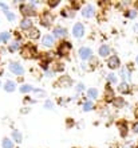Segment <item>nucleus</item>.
<instances>
[{"label":"nucleus","instance_id":"25","mask_svg":"<svg viewBox=\"0 0 138 148\" xmlns=\"http://www.w3.org/2000/svg\"><path fill=\"white\" fill-rule=\"evenodd\" d=\"M92 109V104L90 101H87V102H84V105H83V110H91Z\"/></svg>","mask_w":138,"mask_h":148},{"label":"nucleus","instance_id":"17","mask_svg":"<svg viewBox=\"0 0 138 148\" xmlns=\"http://www.w3.org/2000/svg\"><path fill=\"white\" fill-rule=\"evenodd\" d=\"M87 96L90 98H97L98 97V90L97 89H88L87 90Z\"/></svg>","mask_w":138,"mask_h":148},{"label":"nucleus","instance_id":"14","mask_svg":"<svg viewBox=\"0 0 138 148\" xmlns=\"http://www.w3.org/2000/svg\"><path fill=\"white\" fill-rule=\"evenodd\" d=\"M109 53H110V49H109V46H101V49H99L101 57H107Z\"/></svg>","mask_w":138,"mask_h":148},{"label":"nucleus","instance_id":"35","mask_svg":"<svg viewBox=\"0 0 138 148\" xmlns=\"http://www.w3.org/2000/svg\"><path fill=\"white\" fill-rule=\"evenodd\" d=\"M137 62H138V58H137Z\"/></svg>","mask_w":138,"mask_h":148},{"label":"nucleus","instance_id":"36","mask_svg":"<svg viewBox=\"0 0 138 148\" xmlns=\"http://www.w3.org/2000/svg\"><path fill=\"white\" fill-rule=\"evenodd\" d=\"M137 148H138V147H137Z\"/></svg>","mask_w":138,"mask_h":148},{"label":"nucleus","instance_id":"18","mask_svg":"<svg viewBox=\"0 0 138 148\" xmlns=\"http://www.w3.org/2000/svg\"><path fill=\"white\" fill-rule=\"evenodd\" d=\"M3 147L4 148H12L14 147V143H12V140H10V139H4L3 140Z\"/></svg>","mask_w":138,"mask_h":148},{"label":"nucleus","instance_id":"24","mask_svg":"<svg viewBox=\"0 0 138 148\" xmlns=\"http://www.w3.org/2000/svg\"><path fill=\"white\" fill-rule=\"evenodd\" d=\"M31 90H32V88H31L30 85H24V86L20 88V92H22V93H28V92H31Z\"/></svg>","mask_w":138,"mask_h":148},{"label":"nucleus","instance_id":"28","mask_svg":"<svg viewBox=\"0 0 138 148\" xmlns=\"http://www.w3.org/2000/svg\"><path fill=\"white\" fill-rule=\"evenodd\" d=\"M48 4H50L51 7H55V5H58V4H59V0H50V1H48Z\"/></svg>","mask_w":138,"mask_h":148},{"label":"nucleus","instance_id":"4","mask_svg":"<svg viewBox=\"0 0 138 148\" xmlns=\"http://www.w3.org/2000/svg\"><path fill=\"white\" fill-rule=\"evenodd\" d=\"M71 49V45H70L69 42H62L61 46H59V49H58V54L59 55H65L67 51Z\"/></svg>","mask_w":138,"mask_h":148},{"label":"nucleus","instance_id":"21","mask_svg":"<svg viewBox=\"0 0 138 148\" xmlns=\"http://www.w3.org/2000/svg\"><path fill=\"white\" fill-rule=\"evenodd\" d=\"M8 39H10V32H1V35H0V40H1V42H7Z\"/></svg>","mask_w":138,"mask_h":148},{"label":"nucleus","instance_id":"23","mask_svg":"<svg viewBox=\"0 0 138 148\" xmlns=\"http://www.w3.org/2000/svg\"><path fill=\"white\" fill-rule=\"evenodd\" d=\"M4 14L7 15V19L10 20V22H12V20L15 19V15H14L12 12H10V11H8V10H5V11H4Z\"/></svg>","mask_w":138,"mask_h":148},{"label":"nucleus","instance_id":"7","mask_svg":"<svg viewBox=\"0 0 138 148\" xmlns=\"http://www.w3.org/2000/svg\"><path fill=\"white\" fill-rule=\"evenodd\" d=\"M107 65H109V67L110 69H117V67L119 66V59H118V57H110L109 58V61H107Z\"/></svg>","mask_w":138,"mask_h":148},{"label":"nucleus","instance_id":"20","mask_svg":"<svg viewBox=\"0 0 138 148\" xmlns=\"http://www.w3.org/2000/svg\"><path fill=\"white\" fill-rule=\"evenodd\" d=\"M121 77H122L125 81H127V79L130 78V74H129V71H127L126 69H122V70H121Z\"/></svg>","mask_w":138,"mask_h":148},{"label":"nucleus","instance_id":"1","mask_svg":"<svg viewBox=\"0 0 138 148\" xmlns=\"http://www.w3.org/2000/svg\"><path fill=\"white\" fill-rule=\"evenodd\" d=\"M35 53H36V50H35V47L31 46V45L24 46L23 49H22V55H23L24 58H32L35 55Z\"/></svg>","mask_w":138,"mask_h":148},{"label":"nucleus","instance_id":"29","mask_svg":"<svg viewBox=\"0 0 138 148\" xmlns=\"http://www.w3.org/2000/svg\"><path fill=\"white\" fill-rule=\"evenodd\" d=\"M127 15H129V18H135V15H137V12H135V11H130L129 14H127Z\"/></svg>","mask_w":138,"mask_h":148},{"label":"nucleus","instance_id":"33","mask_svg":"<svg viewBox=\"0 0 138 148\" xmlns=\"http://www.w3.org/2000/svg\"><path fill=\"white\" fill-rule=\"evenodd\" d=\"M134 132H135V133H138V124H135V125H134Z\"/></svg>","mask_w":138,"mask_h":148},{"label":"nucleus","instance_id":"6","mask_svg":"<svg viewBox=\"0 0 138 148\" xmlns=\"http://www.w3.org/2000/svg\"><path fill=\"white\" fill-rule=\"evenodd\" d=\"M10 70L12 71V73H15V74H18V75H20V74H23V67L20 66L19 63H16V62H14V63H11L10 65Z\"/></svg>","mask_w":138,"mask_h":148},{"label":"nucleus","instance_id":"26","mask_svg":"<svg viewBox=\"0 0 138 148\" xmlns=\"http://www.w3.org/2000/svg\"><path fill=\"white\" fill-rule=\"evenodd\" d=\"M107 79L111 82V84H115V82H117V77H115L114 74H109V75H107Z\"/></svg>","mask_w":138,"mask_h":148},{"label":"nucleus","instance_id":"32","mask_svg":"<svg viewBox=\"0 0 138 148\" xmlns=\"http://www.w3.org/2000/svg\"><path fill=\"white\" fill-rule=\"evenodd\" d=\"M78 90H79V92H81V90H83V85H82V84H79V85H78Z\"/></svg>","mask_w":138,"mask_h":148},{"label":"nucleus","instance_id":"34","mask_svg":"<svg viewBox=\"0 0 138 148\" xmlns=\"http://www.w3.org/2000/svg\"><path fill=\"white\" fill-rule=\"evenodd\" d=\"M134 31L138 32V24H135V26H134Z\"/></svg>","mask_w":138,"mask_h":148},{"label":"nucleus","instance_id":"15","mask_svg":"<svg viewBox=\"0 0 138 148\" xmlns=\"http://www.w3.org/2000/svg\"><path fill=\"white\" fill-rule=\"evenodd\" d=\"M118 89H119L121 93H127V92L130 90V88H129V85H127L126 82H122V84L118 86Z\"/></svg>","mask_w":138,"mask_h":148},{"label":"nucleus","instance_id":"11","mask_svg":"<svg viewBox=\"0 0 138 148\" xmlns=\"http://www.w3.org/2000/svg\"><path fill=\"white\" fill-rule=\"evenodd\" d=\"M66 32H67V31H66L63 27H56L54 30V35L56 36V38H62V36L66 35Z\"/></svg>","mask_w":138,"mask_h":148},{"label":"nucleus","instance_id":"19","mask_svg":"<svg viewBox=\"0 0 138 148\" xmlns=\"http://www.w3.org/2000/svg\"><path fill=\"white\" fill-rule=\"evenodd\" d=\"M28 36H30L31 39H36V38H39V31H38V30H31V31L28 32Z\"/></svg>","mask_w":138,"mask_h":148},{"label":"nucleus","instance_id":"9","mask_svg":"<svg viewBox=\"0 0 138 148\" xmlns=\"http://www.w3.org/2000/svg\"><path fill=\"white\" fill-rule=\"evenodd\" d=\"M82 14H83L84 18H91V16L94 15V8H92V5H86V7H83Z\"/></svg>","mask_w":138,"mask_h":148},{"label":"nucleus","instance_id":"27","mask_svg":"<svg viewBox=\"0 0 138 148\" xmlns=\"http://www.w3.org/2000/svg\"><path fill=\"white\" fill-rule=\"evenodd\" d=\"M113 97H114V96H113V92H111V89H107V93H106V98H107L109 101H111V100H113Z\"/></svg>","mask_w":138,"mask_h":148},{"label":"nucleus","instance_id":"2","mask_svg":"<svg viewBox=\"0 0 138 148\" xmlns=\"http://www.w3.org/2000/svg\"><path fill=\"white\" fill-rule=\"evenodd\" d=\"M73 32H74V36H75V38H81V36L83 35V32H84L83 24L77 23L75 26H74V28H73Z\"/></svg>","mask_w":138,"mask_h":148},{"label":"nucleus","instance_id":"5","mask_svg":"<svg viewBox=\"0 0 138 148\" xmlns=\"http://www.w3.org/2000/svg\"><path fill=\"white\" fill-rule=\"evenodd\" d=\"M79 57L82 59H90L91 58V50L88 47H82L79 50Z\"/></svg>","mask_w":138,"mask_h":148},{"label":"nucleus","instance_id":"12","mask_svg":"<svg viewBox=\"0 0 138 148\" xmlns=\"http://www.w3.org/2000/svg\"><path fill=\"white\" fill-rule=\"evenodd\" d=\"M15 82H12V81H8L7 84H5V86H4V90L5 92H14L15 90Z\"/></svg>","mask_w":138,"mask_h":148},{"label":"nucleus","instance_id":"31","mask_svg":"<svg viewBox=\"0 0 138 148\" xmlns=\"http://www.w3.org/2000/svg\"><path fill=\"white\" fill-rule=\"evenodd\" d=\"M122 104H123V101H122V100H121V98H119V100H115V105H117V106L122 105Z\"/></svg>","mask_w":138,"mask_h":148},{"label":"nucleus","instance_id":"8","mask_svg":"<svg viewBox=\"0 0 138 148\" xmlns=\"http://www.w3.org/2000/svg\"><path fill=\"white\" fill-rule=\"evenodd\" d=\"M20 11H22V14L26 16H31L35 14V11L32 10L31 5H22V7H20Z\"/></svg>","mask_w":138,"mask_h":148},{"label":"nucleus","instance_id":"13","mask_svg":"<svg viewBox=\"0 0 138 148\" xmlns=\"http://www.w3.org/2000/svg\"><path fill=\"white\" fill-rule=\"evenodd\" d=\"M31 26H32V22H31L30 19H24L22 23H20V27L23 28V30H28V28H31Z\"/></svg>","mask_w":138,"mask_h":148},{"label":"nucleus","instance_id":"22","mask_svg":"<svg viewBox=\"0 0 138 148\" xmlns=\"http://www.w3.org/2000/svg\"><path fill=\"white\" fill-rule=\"evenodd\" d=\"M18 49H19V43H18V42L12 43V45H10V47H8V50L12 51V53H14V51H16Z\"/></svg>","mask_w":138,"mask_h":148},{"label":"nucleus","instance_id":"16","mask_svg":"<svg viewBox=\"0 0 138 148\" xmlns=\"http://www.w3.org/2000/svg\"><path fill=\"white\" fill-rule=\"evenodd\" d=\"M12 137H14V140H15L16 143H20V141L23 140V139H22V135L19 133V131H14V132H12Z\"/></svg>","mask_w":138,"mask_h":148},{"label":"nucleus","instance_id":"30","mask_svg":"<svg viewBox=\"0 0 138 148\" xmlns=\"http://www.w3.org/2000/svg\"><path fill=\"white\" fill-rule=\"evenodd\" d=\"M46 108L51 109V108H52V102H51V101H46Z\"/></svg>","mask_w":138,"mask_h":148},{"label":"nucleus","instance_id":"3","mask_svg":"<svg viewBox=\"0 0 138 148\" xmlns=\"http://www.w3.org/2000/svg\"><path fill=\"white\" fill-rule=\"evenodd\" d=\"M52 20H54V16L51 15L50 12H44L42 16V24L43 26H50L52 23Z\"/></svg>","mask_w":138,"mask_h":148},{"label":"nucleus","instance_id":"10","mask_svg":"<svg viewBox=\"0 0 138 148\" xmlns=\"http://www.w3.org/2000/svg\"><path fill=\"white\" fill-rule=\"evenodd\" d=\"M42 42H43V45H44V46L51 47L52 45H54V38H52L51 35H44V36H43V39H42Z\"/></svg>","mask_w":138,"mask_h":148}]
</instances>
